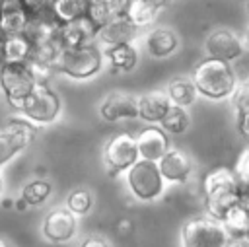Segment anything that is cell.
I'll return each instance as SVG.
<instances>
[{
    "instance_id": "obj_1",
    "label": "cell",
    "mask_w": 249,
    "mask_h": 247,
    "mask_svg": "<svg viewBox=\"0 0 249 247\" xmlns=\"http://www.w3.org/2000/svg\"><path fill=\"white\" fill-rule=\"evenodd\" d=\"M195 89L198 95L210 99V101H224L230 99L239 78L230 62H222L216 58L204 56L198 60L191 74H189Z\"/></svg>"
},
{
    "instance_id": "obj_2",
    "label": "cell",
    "mask_w": 249,
    "mask_h": 247,
    "mask_svg": "<svg viewBox=\"0 0 249 247\" xmlns=\"http://www.w3.org/2000/svg\"><path fill=\"white\" fill-rule=\"evenodd\" d=\"M103 51L95 43L78 49H62L56 60V74L82 82L95 78L103 70Z\"/></svg>"
},
{
    "instance_id": "obj_3",
    "label": "cell",
    "mask_w": 249,
    "mask_h": 247,
    "mask_svg": "<svg viewBox=\"0 0 249 247\" xmlns=\"http://www.w3.org/2000/svg\"><path fill=\"white\" fill-rule=\"evenodd\" d=\"M124 183L134 200L154 202L165 191V181L158 169V163L138 159L124 171Z\"/></svg>"
},
{
    "instance_id": "obj_4",
    "label": "cell",
    "mask_w": 249,
    "mask_h": 247,
    "mask_svg": "<svg viewBox=\"0 0 249 247\" xmlns=\"http://www.w3.org/2000/svg\"><path fill=\"white\" fill-rule=\"evenodd\" d=\"M60 111H62V101L58 93L49 84H35L19 107V113H21L19 117L27 119L35 126H41V124L54 123Z\"/></svg>"
},
{
    "instance_id": "obj_5",
    "label": "cell",
    "mask_w": 249,
    "mask_h": 247,
    "mask_svg": "<svg viewBox=\"0 0 249 247\" xmlns=\"http://www.w3.org/2000/svg\"><path fill=\"white\" fill-rule=\"evenodd\" d=\"M228 239L224 226L206 214L189 218L179 229L181 247H226Z\"/></svg>"
},
{
    "instance_id": "obj_6",
    "label": "cell",
    "mask_w": 249,
    "mask_h": 247,
    "mask_svg": "<svg viewBox=\"0 0 249 247\" xmlns=\"http://www.w3.org/2000/svg\"><path fill=\"white\" fill-rule=\"evenodd\" d=\"M39 132V126L23 117H10L0 126V167L29 148Z\"/></svg>"
},
{
    "instance_id": "obj_7",
    "label": "cell",
    "mask_w": 249,
    "mask_h": 247,
    "mask_svg": "<svg viewBox=\"0 0 249 247\" xmlns=\"http://www.w3.org/2000/svg\"><path fill=\"white\" fill-rule=\"evenodd\" d=\"M101 158H103V165L111 175L117 173H124L130 165H134L138 161V150H136V140L134 134L123 130L113 134L101 150Z\"/></svg>"
},
{
    "instance_id": "obj_8",
    "label": "cell",
    "mask_w": 249,
    "mask_h": 247,
    "mask_svg": "<svg viewBox=\"0 0 249 247\" xmlns=\"http://www.w3.org/2000/svg\"><path fill=\"white\" fill-rule=\"evenodd\" d=\"M35 80L31 78L27 64H2L0 66V91L4 93L10 107L19 111L23 99L33 89Z\"/></svg>"
},
{
    "instance_id": "obj_9",
    "label": "cell",
    "mask_w": 249,
    "mask_h": 247,
    "mask_svg": "<svg viewBox=\"0 0 249 247\" xmlns=\"http://www.w3.org/2000/svg\"><path fill=\"white\" fill-rule=\"evenodd\" d=\"M204 53L208 58L230 62L239 58L245 53L241 37L230 27H216L204 39Z\"/></svg>"
},
{
    "instance_id": "obj_10",
    "label": "cell",
    "mask_w": 249,
    "mask_h": 247,
    "mask_svg": "<svg viewBox=\"0 0 249 247\" xmlns=\"http://www.w3.org/2000/svg\"><path fill=\"white\" fill-rule=\"evenodd\" d=\"M99 117L105 123L138 119V95L126 89L109 91L99 103Z\"/></svg>"
},
{
    "instance_id": "obj_11",
    "label": "cell",
    "mask_w": 249,
    "mask_h": 247,
    "mask_svg": "<svg viewBox=\"0 0 249 247\" xmlns=\"http://www.w3.org/2000/svg\"><path fill=\"white\" fill-rule=\"evenodd\" d=\"M41 231L51 243H68L78 231V218L66 208H53L43 218Z\"/></svg>"
},
{
    "instance_id": "obj_12",
    "label": "cell",
    "mask_w": 249,
    "mask_h": 247,
    "mask_svg": "<svg viewBox=\"0 0 249 247\" xmlns=\"http://www.w3.org/2000/svg\"><path fill=\"white\" fill-rule=\"evenodd\" d=\"M136 37H138V29L124 16H119V18H113L107 23L97 27L95 45L101 51H105V49H111V47L134 43Z\"/></svg>"
},
{
    "instance_id": "obj_13",
    "label": "cell",
    "mask_w": 249,
    "mask_h": 247,
    "mask_svg": "<svg viewBox=\"0 0 249 247\" xmlns=\"http://www.w3.org/2000/svg\"><path fill=\"white\" fill-rule=\"evenodd\" d=\"M158 169H160L165 183L183 185L193 175L195 165H193V159L187 152H183L181 148L169 146V150L158 159Z\"/></svg>"
},
{
    "instance_id": "obj_14",
    "label": "cell",
    "mask_w": 249,
    "mask_h": 247,
    "mask_svg": "<svg viewBox=\"0 0 249 247\" xmlns=\"http://www.w3.org/2000/svg\"><path fill=\"white\" fill-rule=\"evenodd\" d=\"M134 140H136L138 159L158 163V159L169 150V138L158 124H146L144 128H140Z\"/></svg>"
},
{
    "instance_id": "obj_15",
    "label": "cell",
    "mask_w": 249,
    "mask_h": 247,
    "mask_svg": "<svg viewBox=\"0 0 249 247\" xmlns=\"http://www.w3.org/2000/svg\"><path fill=\"white\" fill-rule=\"evenodd\" d=\"M95 33H97L95 23L88 16H82L78 19H72V21L60 25L58 43H60L62 49H78V47L93 45L95 43Z\"/></svg>"
},
{
    "instance_id": "obj_16",
    "label": "cell",
    "mask_w": 249,
    "mask_h": 247,
    "mask_svg": "<svg viewBox=\"0 0 249 247\" xmlns=\"http://www.w3.org/2000/svg\"><path fill=\"white\" fill-rule=\"evenodd\" d=\"M181 47L179 35L165 25H158V27H150V31L144 35V51L148 56L152 58H169L171 54H175Z\"/></svg>"
},
{
    "instance_id": "obj_17",
    "label": "cell",
    "mask_w": 249,
    "mask_h": 247,
    "mask_svg": "<svg viewBox=\"0 0 249 247\" xmlns=\"http://www.w3.org/2000/svg\"><path fill=\"white\" fill-rule=\"evenodd\" d=\"M29 23V14L21 0H0V37L19 35Z\"/></svg>"
},
{
    "instance_id": "obj_18",
    "label": "cell",
    "mask_w": 249,
    "mask_h": 247,
    "mask_svg": "<svg viewBox=\"0 0 249 247\" xmlns=\"http://www.w3.org/2000/svg\"><path fill=\"white\" fill-rule=\"evenodd\" d=\"M169 99L163 89H152L138 95V119L148 124H160L169 109Z\"/></svg>"
},
{
    "instance_id": "obj_19",
    "label": "cell",
    "mask_w": 249,
    "mask_h": 247,
    "mask_svg": "<svg viewBox=\"0 0 249 247\" xmlns=\"http://www.w3.org/2000/svg\"><path fill=\"white\" fill-rule=\"evenodd\" d=\"M239 194H241V187L239 185H230V187H222L216 189L208 194H204V210L206 216L214 218V220H222V216L235 204H239Z\"/></svg>"
},
{
    "instance_id": "obj_20",
    "label": "cell",
    "mask_w": 249,
    "mask_h": 247,
    "mask_svg": "<svg viewBox=\"0 0 249 247\" xmlns=\"http://www.w3.org/2000/svg\"><path fill=\"white\" fill-rule=\"evenodd\" d=\"M58 29H60V23L51 14H43V16L29 18V23H27L23 35L31 41V45H43L49 41H56Z\"/></svg>"
},
{
    "instance_id": "obj_21",
    "label": "cell",
    "mask_w": 249,
    "mask_h": 247,
    "mask_svg": "<svg viewBox=\"0 0 249 247\" xmlns=\"http://www.w3.org/2000/svg\"><path fill=\"white\" fill-rule=\"evenodd\" d=\"M31 41L19 33V35H6L0 37V54L4 64H23L29 60L31 54Z\"/></svg>"
},
{
    "instance_id": "obj_22",
    "label": "cell",
    "mask_w": 249,
    "mask_h": 247,
    "mask_svg": "<svg viewBox=\"0 0 249 247\" xmlns=\"http://www.w3.org/2000/svg\"><path fill=\"white\" fill-rule=\"evenodd\" d=\"M128 2L130 0H86V16L99 27L113 18L124 16Z\"/></svg>"
},
{
    "instance_id": "obj_23",
    "label": "cell",
    "mask_w": 249,
    "mask_h": 247,
    "mask_svg": "<svg viewBox=\"0 0 249 247\" xmlns=\"http://www.w3.org/2000/svg\"><path fill=\"white\" fill-rule=\"evenodd\" d=\"M103 58L105 62H109V66L115 72H132L138 64V49L128 43V45H119V47H111L103 51Z\"/></svg>"
},
{
    "instance_id": "obj_24",
    "label": "cell",
    "mask_w": 249,
    "mask_h": 247,
    "mask_svg": "<svg viewBox=\"0 0 249 247\" xmlns=\"http://www.w3.org/2000/svg\"><path fill=\"white\" fill-rule=\"evenodd\" d=\"M163 91H165V95H167V99H169L171 105L185 107V109L189 105H193L196 101V97H198V93H196V89H195V86H193V82H191L189 76H177V78H173Z\"/></svg>"
},
{
    "instance_id": "obj_25",
    "label": "cell",
    "mask_w": 249,
    "mask_h": 247,
    "mask_svg": "<svg viewBox=\"0 0 249 247\" xmlns=\"http://www.w3.org/2000/svg\"><path fill=\"white\" fill-rule=\"evenodd\" d=\"M158 10L148 4L146 0H130L128 6H126V12H124V18L140 31L144 27H152L156 18H158Z\"/></svg>"
},
{
    "instance_id": "obj_26",
    "label": "cell",
    "mask_w": 249,
    "mask_h": 247,
    "mask_svg": "<svg viewBox=\"0 0 249 247\" xmlns=\"http://www.w3.org/2000/svg\"><path fill=\"white\" fill-rule=\"evenodd\" d=\"M165 134H183L191 126V113L185 107L169 105L167 113L163 115L161 123L158 124Z\"/></svg>"
},
{
    "instance_id": "obj_27",
    "label": "cell",
    "mask_w": 249,
    "mask_h": 247,
    "mask_svg": "<svg viewBox=\"0 0 249 247\" xmlns=\"http://www.w3.org/2000/svg\"><path fill=\"white\" fill-rule=\"evenodd\" d=\"M51 194H53V185L43 177H37V179H31L29 183H25L19 193V196L25 200V204L29 208L45 204Z\"/></svg>"
},
{
    "instance_id": "obj_28",
    "label": "cell",
    "mask_w": 249,
    "mask_h": 247,
    "mask_svg": "<svg viewBox=\"0 0 249 247\" xmlns=\"http://www.w3.org/2000/svg\"><path fill=\"white\" fill-rule=\"evenodd\" d=\"M51 16L62 25L86 16V0H53Z\"/></svg>"
},
{
    "instance_id": "obj_29",
    "label": "cell",
    "mask_w": 249,
    "mask_h": 247,
    "mask_svg": "<svg viewBox=\"0 0 249 247\" xmlns=\"http://www.w3.org/2000/svg\"><path fill=\"white\" fill-rule=\"evenodd\" d=\"M230 185H239L231 167L228 165H216L210 171H206V175L202 177V194H208L216 189L222 187H230Z\"/></svg>"
},
{
    "instance_id": "obj_30",
    "label": "cell",
    "mask_w": 249,
    "mask_h": 247,
    "mask_svg": "<svg viewBox=\"0 0 249 247\" xmlns=\"http://www.w3.org/2000/svg\"><path fill=\"white\" fill-rule=\"evenodd\" d=\"M220 224L224 226V229L228 231L230 237L233 235H245L249 231V214L245 212V208L241 204L231 206L220 220Z\"/></svg>"
},
{
    "instance_id": "obj_31",
    "label": "cell",
    "mask_w": 249,
    "mask_h": 247,
    "mask_svg": "<svg viewBox=\"0 0 249 247\" xmlns=\"http://www.w3.org/2000/svg\"><path fill=\"white\" fill-rule=\"evenodd\" d=\"M60 51H62V47H60L58 39H56V41L43 43V45H33L27 62L47 64V66H53V68L56 70V60H58V56H60Z\"/></svg>"
},
{
    "instance_id": "obj_32",
    "label": "cell",
    "mask_w": 249,
    "mask_h": 247,
    "mask_svg": "<svg viewBox=\"0 0 249 247\" xmlns=\"http://www.w3.org/2000/svg\"><path fill=\"white\" fill-rule=\"evenodd\" d=\"M91 206H93V194L88 189H74L66 196V206L64 208L78 218V216L88 214L91 210Z\"/></svg>"
},
{
    "instance_id": "obj_33",
    "label": "cell",
    "mask_w": 249,
    "mask_h": 247,
    "mask_svg": "<svg viewBox=\"0 0 249 247\" xmlns=\"http://www.w3.org/2000/svg\"><path fill=\"white\" fill-rule=\"evenodd\" d=\"M230 101H231V107H233L235 115L249 111V80L247 78H243V80L237 82V86H235Z\"/></svg>"
},
{
    "instance_id": "obj_34",
    "label": "cell",
    "mask_w": 249,
    "mask_h": 247,
    "mask_svg": "<svg viewBox=\"0 0 249 247\" xmlns=\"http://www.w3.org/2000/svg\"><path fill=\"white\" fill-rule=\"evenodd\" d=\"M231 171H233L239 187H249V146L241 150V154L237 156Z\"/></svg>"
},
{
    "instance_id": "obj_35",
    "label": "cell",
    "mask_w": 249,
    "mask_h": 247,
    "mask_svg": "<svg viewBox=\"0 0 249 247\" xmlns=\"http://www.w3.org/2000/svg\"><path fill=\"white\" fill-rule=\"evenodd\" d=\"M51 2L53 0H21V6L29 14V18H33V16L51 14Z\"/></svg>"
},
{
    "instance_id": "obj_36",
    "label": "cell",
    "mask_w": 249,
    "mask_h": 247,
    "mask_svg": "<svg viewBox=\"0 0 249 247\" xmlns=\"http://www.w3.org/2000/svg\"><path fill=\"white\" fill-rule=\"evenodd\" d=\"M80 247H111V243L101 235H89L80 243Z\"/></svg>"
},
{
    "instance_id": "obj_37",
    "label": "cell",
    "mask_w": 249,
    "mask_h": 247,
    "mask_svg": "<svg viewBox=\"0 0 249 247\" xmlns=\"http://www.w3.org/2000/svg\"><path fill=\"white\" fill-rule=\"evenodd\" d=\"M237 128H239V132L249 140V111L237 115Z\"/></svg>"
},
{
    "instance_id": "obj_38",
    "label": "cell",
    "mask_w": 249,
    "mask_h": 247,
    "mask_svg": "<svg viewBox=\"0 0 249 247\" xmlns=\"http://www.w3.org/2000/svg\"><path fill=\"white\" fill-rule=\"evenodd\" d=\"M226 247H249V235H233L228 239Z\"/></svg>"
},
{
    "instance_id": "obj_39",
    "label": "cell",
    "mask_w": 249,
    "mask_h": 247,
    "mask_svg": "<svg viewBox=\"0 0 249 247\" xmlns=\"http://www.w3.org/2000/svg\"><path fill=\"white\" fill-rule=\"evenodd\" d=\"M239 204L245 208V212L249 214V187H241V194H239Z\"/></svg>"
},
{
    "instance_id": "obj_40",
    "label": "cell",
    "mask_w": 249,
    "mask_h": 247,
    "mask_svg": "<svg viewBox=\"0 0 249 247\" xmlns=\"http://www.w3.org/2000/svg\"><path fill=\"white\" fill-rule=\"evenodd\" d=\"M146 2H148V4H152V6H154L158 12H161V10H163V8H165V6H167L171 0H146Z\"/></svg>"
},
{
    "instance_id": "obj_41",
    "label": "cell",
    "mask_w": 249,
    "mask_h": 247,
    "mask_svg": "<svg viewBox=\"0 0 249 247\" xmlns=\"http://www.w3.org/2000/svg\"><path fill=\"white\" fill-rule=\"evenodd\" d=\"M14 208H16L18 212H23V210H27L29 206L25 204V200H23L21 196H18V198H14Z\"/></svg>"
},
{
    "instance_id": "obj_42",
    "label": "cell",
    "mask_w": 249,
    "mask_h": 247,
    "mask_svg": "<svg viewBox=\"0 0 249 247\" xmlns=\"http://www.w3.org/2000/svg\"><path fill=\"white\" fill-rule=\"evenodd\" d=\"M241 41H243V47L249 49V21H247V25H245V29H243V37H241Z\"/></svg>"
},
{
    "instance_id": "obj_43",
    "label": "cell",
    "mask_w": 249,
    "mask_h": 247,
    "mask_svg": "<svg viewBox=\"0 0 249 247\" xmlns=\"http://www.w3.org/2000/svg\"><path fill=\"white\" fill-rule=\"evenodd\" d=\"M2 206L4 208H14V198H2Z\"/></svg>"
},
{
    "instance_id": "obj_44",
    "label": "cell",
    "mask_w": 249,
    "mask_h": 247,
    "mask_svg": "<svg viewBox=\"0 0 249 247\" xmlns=\"http://www.w3.org/2000/svg\"><path fill=\"white\" fill-rule=\"evenodd\" d=\"M2 191H4V181H2V175H0V194H2Z\"/></svg>"
},
{
    "instance_id": "obj_45",
    "label": "cell",
    "mask_w": 249,
    "mask_h": 247,
    "mask_svg": "<svg viewBox=\"0 0 249 247\" xmlns=\"http://www.w3.org/2000/svg\"><path fill=\"white\" fill-rule=\"evenodd\" d=\"M0 247H10V245H8V243H6L4 239H0Z\"/></svg>"
},
{
    "instance_id": "obj_46",
    "label": "cell",
    "mask_w": 249,
    "mask_h": 247,
    "mask_svg": "<svg viewBox=\"0 0 249 247\" xmlns=\"http://www.w3.org/2000/svg\"><path fill=\"white\" fill-rule=\"evenodd\" d=\"M245 10H247V14H249V0L245 2Z\"/></svg>"
},
{
    "instance_id": "obj_47",
    "label": "cell",
    "mask_w": 249,
    "mask_h": 247,
    "mask_svg": "<svg viewBox=\"0 0 249 247\" xmlns=\"http://www.w3.org/2000/svg\"><path fill=\"white\" fill-rule=\"evenodd\" d=\"M247 235H249V231H247Z\"/></svg>"
},
{
    "instance_id": "obj_48",
    "label": "cell",
    "mask_w": 249,
    "mask_h": 247,
    "mask_svg": "<svg viewBox=\"0 0 249 247\" xmlns=\"http://www.w3.org/2000/svg\"><path fill=\"white\" fill-rule=\"evenodd\" d=\"M247 80H249V76H247Z\"/></svg>"
}]
</instances>
